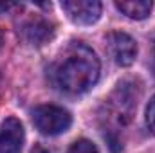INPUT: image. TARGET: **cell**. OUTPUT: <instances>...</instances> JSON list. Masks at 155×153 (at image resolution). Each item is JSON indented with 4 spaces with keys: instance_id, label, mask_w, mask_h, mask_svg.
Listing matches in <instances>:
<instances>
[{
    "instance_id": "1",
    "label": "cell",
    "mask_w": 155,
    "mask_h": 153,
    "mask_svg": "<svg viewBox=\"0 0 155 153\" xmlns=\"http://www.w3.org/2000/svg\"><path fill=\"white\" fill-rule=\"evenodd\" d=\"M99 60L96 52L81 43H71L52 65V81L69 94H83L90 90L99 77Z\"/></svg>"
},
{
    "instance_id": "2",
    "label": "cell",
    "mask_w": 155,
    "mask_h": 153,
    "mask_svg": "<svg viewBox=\"0 0 155 153\" xmlns=\"http://www.w3.org/2000/svg\"><path fill=\"white\" fill-rule=\"evenodd\" d=\"M33 122L43 135H60L72 124V115L56 105H40L33 110Z\"/></svg>"
},
{
    "instance_id": "3",
    "label": "cell",
    "mask_w": 155,
    "mask_h": 153,
    "mask_svg": "<svg viewBox=\"0 0 155 153\" xmlns=\"http://www.w3.org/2000/svg\"><path fill=\"white\" fill-rule=\"evenodd\" d=\"M107 50L110 58L121 67L132 65L137 56L135 40L126 33H110L107 36Z\"/></svg>"
},
{
    "instance_id": "4",
    "label": "cell",
    "mask_w": 155,
    "mask_h": 153,
    "mask_svg": "<svg viewBox=\"0 0 155 153\" xmlns=\"http://www.w3.org/2000/svg\"><path fill=\"white\" fill-rule=\"evenodd\" d=\"M61 9L79 25H90L101 16V2L97 0H63Z\"/></svg>"
},
{
    "instance_id": "5",
    "label": "cell",
    "mask_w": 155,
    "mask_h": 153,
    "mask_svg": "<svg viewBox=\"0 0 155 153\" xmlns=\"http://www.w3.org/2000/svg\"><path fill=\"white\" fill-rule=\"evenodd\" d=\"M24 126L18 119L7 117L0 124V153H22Z\"/></svg>"
},
{
    "instance_id": "6",
    "label": "cell",
    "mask_w": 155,
    "mask_h": 153,
    "mask_svg": "<svg viewBox=\"0 0 155 153\" xmlns=\"http://www.w3.org/2000/svg\"><path fill=\"white\" fill-rule=\"evenodd\" d=\"M24 34L25 40L33 45H43L45 41L52 38L54 34V29H52V24L45 22V20H31L25 27H24Z\"/></svg>"
},
{
    "instance_id": "7",
    "label": "cell",
    "mask_w": 155,
    "mask_h": 153,
    "mask_svg": "<svg viewBox=\"0 0 155 153\" xmlns=\"http://www.w3.org/2000/svg\"><path fill=\"white\" fill-rule=\"evenodd\" d=\"M116 7L128 18L143 20L152 13L153 4L150 0H121V2H116Z\"/></svg>"
},
{
    "instance_id": "8",
    "label": "cell",
    "mask_w": 155,
    "mask_h": 153,
    "mask_svg": "<svg viewBox=\"0 0 155 153\" xmlns=\"http://www.w3.org/2000/svg\"><path fill=\"white\" fill-rule=\"evenodd\" d=\"M67 153H99V151H97L94 142H90L87 139H79V141L71 144V148H69Z\"/></svg>"
},
{
    "instance_id": "9",
    "label": "cell",
    "mask_w": 155,
    "mask_h": 153,
    "mask_svg": "<svg viewBox=\"0 0 155 153\" xmlns=\"http://www.w3.org/2000/svg\"><path fill=\"white\" fill-rule=\"evenodd\" d=\"M146 122H148L152 133H155V96L150 99L148 108H146Z\"/></svg>"
},
{
    "instance_id": "10",
    "label": "cell",
    "mask_w": 155,
    "mask_h": 153,
    "mask_svg": "<svg viewBox=\"0 0 155 153\" xmlns=\"http://www.w3.org/2000/svg\"><path fill=\"white\" fill-rule=\"evenodd\" d=\"M31 153H51V151H49L45 146H41V144H36V146L33 148V151H31Z\"/></svg>"
},
{
    "instance_id": "11",
    "label": "cell",
    "mask_w": 155,
    "mask_h": 153,
    "mask_svg": "<svg viewBox=\"0 0 155 153\" xmlns=\"http://www.w3.org/2000/svg\"><path fill=\"white\" fill-rule=\"evenodd\" d=\"M13 4H0V11H7Z\"/></svg>"
},
{
    "instance_id": "12",
    "label": "cell",
    "mask_w": 155,
    "mask_h": 153,
    "mask_svg": "<svg viewBox=\"0 0 155 153\" xmlns=\"http://www.w3.org/2000/svg\"><path fill=\"white\" fill-rule=\"evenodd\" d=\"M2 45H4V33H2V29H0V49H2Z\"/></svg>"
},
{
    "instance_id": "13",
    "label": "cell",
    "mask_w": 155,
    "mask_h": 153,
    "mask_svg": "<svg viewBox=\"0 0 155 153\" xmlns=\"http://www.w3.org/2000/svg\"><path fill=\"white\" fill-rule=\"evenodd\" d=\"M153 54H155V49H153Z\"/></svg>"
}]
</instances>
